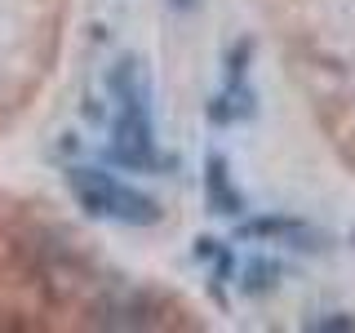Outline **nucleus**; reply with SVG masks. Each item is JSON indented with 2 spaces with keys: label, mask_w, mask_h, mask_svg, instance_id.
Wrapping results in <instances>:
<instances>
[{
  "label": "nucleus",
  "mask_w": 355,
  "mask_h": 333,
  "mask_svg": "<svg viewBox=\"0 0 355 333\" xmlns=\"http://www.w3.org/2000/svg\"><path fill=\"white\" fill-rule=\"evenodd\" d=\"M67 182H71V196L98 218H120V222H151L155 218V205L147 196L129 191V187H120L116 178H107L98 169H71Z\"/></svg>",
  "instance_id": "obj_1"
},
{
  "label": "nucleus",
  "mask_w": 355,
  "mask_h": 333,
  "mask_svg": "<svg viewBox=\"0 0 355 333\" xmlns=\"http://www.w3.org/2000/svg\"><path fill=\"white\" fill-rule=\"evenodd\" d=\"M111 155H116L120 164H133V169H142V164L155 160V142H151V125H147V111L142 103H125L116 120V133H111Z\"/></svg>",
  "instance_id": "obj_2"
}]
</instances>
